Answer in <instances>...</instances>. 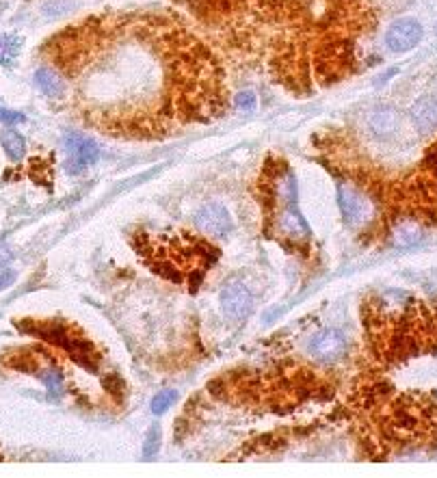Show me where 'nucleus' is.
Returning a JSON list of instances; mask_svg holds the SVG:
<instances>
[{
	"instance_id": "2eb2a0df",
	"label": "nucleus",
	"mask_w": 437,
	"mask_h": 478,
	"mask_svg": "<svg viewBox=\"0 0 437 478\" xmlns=\"http://www.w3.org/2000/svg\"><path fill=\"white\" fill-rule=\"evenodd\" d=\"M74 9H76L74 0H48V3L41 7L43 16H48V18H63V16H70Z\"/></svg>"
},
{
	"instance_id": "6ab92c4d",
	"label": "nucleus",
	"mask_w": 437,
	"mask_h": 478,
	"mask_svg": "<svg viewBox=\"0 0 437 478\" xmlns=\"http://www.w3.org/2000/svg\"><path fill=\"white\" fill-rule=\"evenodd\" d=\"M26 117L18 111H9V109H3L0 106V124H22Z\"/></svg>"
},
{
	"instance_id": "ddd939ff",
	"label": "nucleus",
	"mask_w": 437,
	"mask_h": 478,
	"mask_svg": "<svg viewBox=\"0 0 437 478\" xmlns=\"http://www.w3.org/2000/svg\"><path fill=\"white\" fill-rule=\"evenodd\" d=\"M392 238L399 247H411L422 240V228L414 221H403L394 228Z\"/></svg>"
},
{
	"instance_id": "1a4fd4ad",
	"label": "nucleus",
	"mask_w": 437,
	"mask_h": 478,
	"mask_svg": "<svg viewBox=\"0 0 437 478\" xmlns=\"http://www.w3.org/2000/svg\"><path fill=\"white\" fill-rule=\"evenodd\" d=\"M278 230L290 238H307L310 228L297 208H284L278 215Z\"/></svg>"
},
{
	"instance_id": "412c9836",
	"label": "nucleus",
	"mask_w": 437,
	"mask_h": 478,
	"mask_svg": "<svg viewBox=\"0 0 437 478\" xmlns=\"http://www.w3.org/2000/svg\"><path fill=\"white\" fill-rule=\"evenodd\" d=\"M11 257H14L11 249L5 243H0V267H5L7 262H11Z\"/></svg>"
},
{
	"instance_id": "5701e85b",
	"label": "nucleus",
	"mask_w": 437,
	"mask_h": 478,
	"mask_svg": "<svg viewBox=\"0 0 437 478\" xmlns=\"http://www.w3.org/2000/svg\"><path fill=\"white\" fill-rule=\"evenodd\" d=\"M435 31H437V26H435Z\"/></svg>"
},
{
	"instance_id": "20e7f679",
	"label": "nucleus",
	"mask_w": 437,
	"mask_h": 478,
	"mask_svg": "<svg viewBox=\"0 0 437 478\" xmlns=\"http://www.w3.org/2000/svg\"><path fill=\"white\" fill-rule=\"evenodd\" d=\"M310 351L318 361L334 363L347 353V338L338 329H325L312 340Z\"/></svg>"
},
{
	"instance_id": "aec40b11",
	"label": "nucleus",
	"mask_w": 437,
	"mask_h": 478,
	"mask_svg": "<svg viewBox=\"0 0 437 478\" xmlns=\"http://www.w3.org/2000/svg\"><path fill=\"white\" fill-rule=\"evenodd\" d=\"M236 106L238 109H253L256 106V95L251 93V91H241V93H236Z\"/></svg>"
},
{
	"instance_id": "4be33fe9",
	"label": "nucleus",
	"mask_w": 437,
	"mask_h": 478,
	"mask_svg": "<svg viewBox=\"0 0 437 478\" xmlns=\"http://www.w3.org/2000/svg\"><path fill=\"white\" fill-rule=\"evenodd\" d=\"M14 280H16V275H14L11 271H5V273H0V290L9 288V286L14 284Z\"/></svg>"
},
{
	"instance_id": "f3484780",
	"label": "nucleus",
	"mask_w": 437,
	"mask_h": 478,
	"mask_svg": "<svg viewBox=\"0 0 437 478\" xmlns=\"http://www.w3.org/2000/svg\"><path fill=\"white\" fill-rule=\"evenodd\" d=\"M41 379H43V386H46V390L52 394V396H59L61 392H63V375L59 373V370H46V373L41 375Z\"/></svg>"
},
{
	"instance_id": "f257e3e1",
	"label": "nucleus",
	"mask_w": 437,
	"mask_h": 478,
	"mask_svg": "<svg viewBox=\"0 0 437 478\" xmlns=\"http://www.w3.org/2000/svg\"><path fill=\"white\" fill-rule=\"evenodd\" d=\"M195 225H197L201 232L212 234V236H218V238H221V236H228V234L232 232V228H234L230 212H228L221 203H216V201L204 203V206L197 210V215H195Z\"/></svg>"
},
{
	"instance_id": "6e6552de",
	"label": "nucleus",
	"mask_w": 437,
	"mask_h": 478,
	"mask_svg": "<svg viewBox=\"0 0 437 478\" xmlns=\"http://www.w3.org/2000/svg\"><path fill=\"white\" fill-rule=\"evenodd\" d=\"M399 124H401L399 111L394 109V106H388V104L386 106H377V109H372L370 115H368V128L377 137H381V139L394 134Z\"/></svg>"
},
{
	"instance_id": "a211bd4d",
	"label": "nucleus",
	"mask_w": 437,
	"mask_h": 478,
	"mask_svg": "<svg viewBox=\"0 0 437 478\" xmlns=\"http://www.w3.org/2000/svg\"><path fill=\"white\" fill-rule=\"evenodd\" d=\"M158 446H160V431H158V427H152L149 433H147L145 446H143L145 457H154L158 452Z\"/></svg>"
},
{
	"instance_id": "dca6fc26",
	"label": "nucleus",
	"mask_w": 437,
	"mask_h": 478,
	"mask_svg": "<svg viewBox=\"0 0 437 478\" xmlns=\"http://www.w3.org/2000/svg\"><path fill=\"white\" fill-rule=\"evenodd\" d=\"M178 400V392L176 390H162L160 394H156L149 403V409L154 415H162L174 403Z\"/></svg>"
},
{
	"instance_id": "4468645a",
	"label": "nucleus",
	"mask_w": 437,
	"mask_h": 478,
	"mask_svg": "<svg viewBox=\"0 0 437 478\" xmlns=\"http://www.w3.org/2000/svg\"><path fill=\"white\" fill-rule=\"evenodd\" d=\"M22 48V39L18 35H0V65H9Z\"/></svg>"
},
{
	"instance_id": "39448f33",
	"label": "nucleus",
	"mask_w": 437,
	"mask_h": 478,
	"mask_svg": "<svg viewBox=\"0 0 437 478\" xmlns=\"http://www.w3.org/2000/svg\"><path fill=\"white\" fill-rule=\"evenodd\" d=\"M65 149L70 156V167L72 171H80L89 165H93L100 156L98 143L83 137V134H68L65 137Z\"/></svg>"
},
{
	"instance_id": "f8f14e48",
	"label": "nucleus",
	"mask_w": 437,
	"mask_h": 478,
	"mask_svg": "<svg viewBox=\"0 0 437 478\" xmlns=\"http://www.w3.org/2000/svg\"><path fill=\"white\" fill-rule=\"evenodd\" d=\"M0 145L5 147L7 156L11 161H22L24 154H26V143H24V137L18 134L16 130H3L0 132Z\"/></svg>"
},
{
	"instance_id": "9d476101",
	"label": "nucleus",
	"mask_w": 437,
	"mask_h": 478,
	"mask_svg": "<svg viewBox=\"0 0 437 478\" xmlns=\"http://www.w3.org/2000/svg\"><path fill=\"white\" fill-rule=\"evenodd\" d=\"M35 85L48 97H59L65 91V80L57 72H52L48 68H39L35 72Z\"/></svg>"
},
{
	"instance_id": "423d86ee",
	"label": "nucleus",
	"mask_w": 437,
	"mask_h": 478,
	"mask_svg": "<svg viewBox=\"0 0 437 478\" xmlns=\"http://www.w3.org/2000/svg\"><path fill=\"white\" fill-rule=\"evenodd\" d=\"M409 120L414 128L428 137L437 130V97L435 95H420L409 109Z\"/></svg>"
},
{
	"instance_id": "9b49d317",
	"label": "nucleus",
	"mask_w": 437,
	"mask_h": 478,
	"mask_svg": "<svg viewBox=\"0 0 437 478\" xmlns=\"http://www.w3.org/2000/svg\"><path fill=\"white\" fill-rule=\"evenodd\" d=\"M273 195H275L284 208H297V182L290 171H284L278 176L273 184Z\"/></svg>"
},
{
	"instance_id": "7ed1b4c3",
	"label": "nucleus",
	"mask_w": 437,
	"mask_h": 478,
	"mask_svg": "<svg viewBox=\"0 0 437 478\" xmlns=\"http://www.w3.org/2000/svg\"><path fill=\"white\" fill-rule=\"evenodd\" d=\"M420 39H422V26L411 18L396 20L386 33V46L392 52H407L416 48Z\"/></svg>"
},
{
	"instance_id": "0eeeda50",
	"label": "nucleus",
	"mask_w": 437,
	"mask_h": 478,
	"mask_svg": "<svg viewBox=\"0 0 437 478\" xmlns=\"http://www.w3.org/2000/svg\"><path fill=\"white\" fill-rule=\"evenodd\" d=\"M338 203H340V210H342V217L349 225H362L370 217L368 201L355 188L340 186L338 188Z\"/></svg>"
},
{
	"instance_id": "f03ea898",
	"label": "nucleus",
	"mask_w": 437,
	"mask_h": 478,
	"mask_svg": "<svg viewBox=\"0 0 437 478\" xmlns=\"http://www.w3.org/2000/svg\"><path fill=\"white\" fill-rule=\"evenodd\" d=\"M221 307L230 321H243L253 307V297L243 284L232 282L221 290Z\"/></svg>"
}]
</instances>
